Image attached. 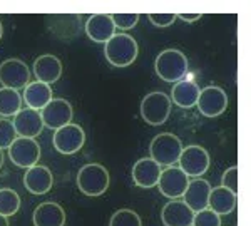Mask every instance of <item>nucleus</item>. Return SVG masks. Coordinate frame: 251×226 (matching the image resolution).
<instances>
[{
    "instance_id": "f257e3e1",
    "label": "nucleus",
    "mask_w": 251,
    "mask_h": 226,
    "mask_svg": "<svg viewBox=\"0 0 251 226\" xmlns=\"http://www.w3.org/2000/svg\"><path fill=\"white\" fill-rule=\"evenodd\" d=\"M104 54L114 67H127L137 59L139 47H137V42L131 35L114 34L106 42Z\"/></svg>"
},
{
    "instance_id": "f03ea898",
    "label": "nucleus",
    "mask_w": 251,
    "mask_h": 226,
    "mask_svg": "<svg viewBox=\"0 0 251 226\" xmlns=\"http://www.w3.org/2000/svg\"><path fill=\"white\" fill-rule=\"evenodd\" d=\"M156 74L164 82H179L189 69L186 55L177 49H166L156 57Z\"/></svg>"
},
{
    "instance_id": "7ed1b4c3",
    "label": "nucleus",
    "mask_w": 251,
    "mask_h": 226,
    "mask_svg": "<svg viewBox=\"0 0 251 226\" xmlns=\"http://www.w3.org/2000/svg\"><path fill=\"white\" fill-rule=\"evenodd\" d=\"M111 177L102 164H86L77 173V186L86 196H100L107 191Z\"/></svg>"
},
{
    "instance_id": "20e7f679",
    "label": "nucleus",
    "mask_w": 251,
    "mask_h": 226,
    "mask_svg": "<svg viewBox=\"0 0 251 226\" xmlns=\"http://www.w3.org/2000/svg\"><path fill=\"white\" fill-rule=\"evenodd\" d=\"M183 151V144L177 136L171 134V132H163L157 134L154 139L151 141L149 146V152H151V159H154L159 166H173L181 156Z\"/></svg>"
},
{
    "instance_id": "39448f33",
    "label": "nucleus",
    "mask_w": 251,
    "mask_h": 226,
    "mask_svg": "<svg viewBox=\"0 0 251 226\" xmlns=\"http://www.w3.org/2000/svg\"><path fill=\"white\" fill-rule=\"evenodd\" d=\"M171 114V99L164 92H149L141 102V116L151 126H161Z\"/></svg>"
},
{
    "instance_id": "423d86ee",
    "label": "nucleus",
    "mask_w": 251,
    "mask_h": 226,
    "mask_svg": "<svg viewBox=\"0 0 251 226\" xmlns=\"http://www.w3.org/2000/svg\"><path fill=\"white\" fill-rule=\"evenodd\" d=\"M177 163H179V168L183 169V173L188 177H198L208 171L209 154L204 148L193 144V146L183 148Z\"/></svg>"
},
{
    "instance_id": "0eeeda50",
    "label": "nucleus",
    "mask_w": 251,
    "mask_h": 226,
    "mask_svg": "<svg viewBox=\"0 0 251 226\" xmlns=\"http://www.w3.org/2000/svg\"><path fill=\"white\" fill-rule=\"evenodd\" d=\"M196 106L206 118H218L228 107V94L218 86H208L200 91Z\"/></svg>"
},
{
    "instance_id": "6e6552de",
    "label": "nucleus",
    "mask_w": 251,
    "mask_h": 226,
    "mask_svg": "<svg viewBox=\"0 0 251 226\" xmlns=\"http://www.w3.org/2000/svg\"><path fill=\"white\" fill-rule=\"evenodd\" d=\"M30 79V71L27 64L20 59H7L0 64V84L7 89L27 87Z\"/></svg>"
},
{
    "instance_id": "1a4fd4ad",
    "label": "nucleus",
    "mask_w": 251,
    "mask_h": 226,
    "mask_svg": "<svg viewBox=\"0 0 251 226\" xmlns=\"http://www.w3.org/2000/svg\"><path fill=\"white\" fill-rule=\"evenodd\" d=\"M9 156L12 163L19 168H32L40 159V146L35 139L17 138L9 148Z\"/></svg>"
},
{
    "instance_id": "9d476101",
    "label": "nucleus",
    "mask_w": 251,
    "mask_h": 226,
    "mask_svg": "<svg viewBox=\"0 0 251 226\" xmlns=\"http://www.w3.org/2000/svg\"><path fill=\"white\" fill-rule=\"evenodd\" d=\"M86 143V132L79 124H67L54 132V148L62 154H74Z\"/></svg>"
},
{
    "instance_id": "9b49d317",
    "label": "nucleus",
    "mask_w": 251,
    "mask_h": 226,
    "mask_svg": "<svg viewBox=\"0 0 251 226\" xmlns=\"http://www.w3.org/2000/svg\"><path fill=\"white\" fill-rule=\"evenodd\" d=\"M188 184L189 177L184 175L183 169L176 166H169L168 169L161 171L159 181H157V188H159L161 195L171 198V200H177L183 196Z\"/></svg>"
},
{
    "instance_id": "f8f14e48",
    "label": "nucleus",
    "mask_w": 251,
    "mask_h": 226,
    "mask_svg": "<svg viewBox=\"0 0 251 226\" xmlns=\"http://www.w3.org/2000/svg\"><path fill=\"white\" fill-rule=\"evenodd\" d=\"M72 114H74V112H72V106L66 99H52L50 102L40 111L44 126L55 129V131L67 126V124H71Z\"/></svg>"
},
{
    "instance_id": "ddd939ff",
    "label": "nucleus",
    "mask_w": 251,
    "mask_h": 226,
    "mask_svg": "<svg viewBox=\"0 0 251 226\" xmlns=\"http://www.w3.org/2000/svg\"><path fill=\"white\" fill-rule=\"evenodd\" d=\"M14 127L15 132L19 134V138H37L44 129V121L39 111L27 107V109H20L14 118Z\"/></svg>"
},
{
    "instance_id": "4468645a",
    "label": "nucleus",
    "mask_w": 251,
    "mask_h": 226,
    "mask_svg": "<svg viewBox=\"0 0 251 226\" xmlns=\"http://www.w3.org/2000/svg\"><path fill=\"white\" fill-rule=\"evenodd\" d=\"M24 184L32 195H46L54 184V176L49 168L42 166V164H35L27 169L25 176H24Z\"/></svg>"
},
{
    "instance_id": "2eb2a0df",
    "label": "nucleus",
    "mask_w": 251,
    "mask_h": 226,
    "mask_svg": "<svg viewBox=\"0 0 251 226\" xmlns=\"http://www.w3.org/2000/svg\"><path fill=\"white\" fill-rule=\"evenodd\" d=\"M161 176V166L151 157H143L132 166V179L139 188H154Z\"/></svg>"
},
{
    "instance_id": "dca6fc26",
    "label": "nucleus",
    "mask_w": 251,
    "mask_h": 226,
    "mask_svg": "<svg viewBox=\"0 0 251 226\" xmlns=\"http://www.w3.org/2000/svg\"><path fill=\"white\" fill-rule=\"evenodd\" d=\"M194 211L191 208L179 200H173L164 204L163 213H161V220L164 226H191L193 225Z\"/></svg>"
},
{
    "instance_id": "f3484780",
    "label": "nucleus",
    "mask_w": 251,
    "mask_h": 226,
    "mask_svg": "<svg viewBox=\"0 0 251 226\" xmlns=\"http://www.w3.org/2000/svg\"><path fill=\"white\" fill-rule=\"evenodd\" d=\"M86 34L89 39L94 42H104L106 44L112 35L116 34V25L112 22L109 14H96L91 15L86 22Z\"/></svg>"
},
{
    "instance_id": "a211bd4d",
    "label": "nucleus",
    "mask_w": 251,
    "mask_h": 226,
    "mask_svg": "<svg viewBox=\"0 0 251 226\" xmlns=\"http://www.w3.org/2000/svg\"><path fill=\"white\" fill-rule=\"evenodd\" d=\"M34 74L39 79V82L50 86V84L57 82L62 75V62L55 55H40L34 62Z\"/></svg>"
},
{
    "instance_id": "6ab92c4d",
    "label": "nucleus",
    "mask_w": 251,
    "mask_h": 226,
    "mask_svg": "<svg viewBox=\"0 0 251 226\" xmlns=\"http://www.w3.org/2000/svg\"><path fill=\"white\" fill-rule=\"evenodd\" d=\"M211 184L206 179H194L188 184L184 191V203L191 208V211L198 213L201 209L208 208V200H209V193H211Z\"/></svg>"
},
{
    "instance_id": "aec40b11",
    "label": "nucleus",
    "mask_w": 251,
    "mask_h": 226,
    "mask_svg": "<svg viewBox=\"0 0 251 226\" xmlns=\"http://www.w3.org/2000/svg\"><path fill=\"white\" fill-rule=\"evenodd\" d=\"M35 226H64L66 225V211L57 203H42L34 211Z\"/></svg>"
},
{
    "instance_id": "412c9836",
    "label": "nucleus",
    "mask_w": 251,
    "mask_h": 226,
    "mask_svg": "<svg viewBox=\"0 0 251 226\" xmlns=\"http://www.w3.org/2000/svg\"><path fill=\"white\" fill-rule=\"evenodd\" d=\"M200 91V86L194 80H179L174 84L171 91V100L183 109H191L193 106H196Z\"/></svg>"
},
{
    "instance_id": "4be33fe9",
    "label": "nucleus",
    "mask_w": 251,
    "mask_h": 226,
    "mask_svg": "<svg viewBox=\"0 0 251 226\" xmlns=\"http://www.w3.org/2000/svg\"><path fill=\"white\" fill-rule=\"evenodd\" d=\"M24 100H25L27 107L34 109V111H42L52 100V89L49 84L44 82H29L24 91Z\"/></svg>"
},
{
    "instance_id": "5701e85b",
    "label": "nucleus",
    "mask_w": 251,
    "mask_h": 226,
    "mask_svg": "<svg viewBox=\"0 0 251 226\" xmlns=\"http://www.w3.org/2000/svg\"><path fill=\"white\" fill-rule=\"evenodd\" d=\"M208 206L211 211H214L220 216L229 215V213H233V209L236 208V195L223 186L214 188L211 189V193H209Z\"/></svg>"
},
{
    "instance_id": "b1692460",
    "label": "nucleus",
    "mask_w": 251,
    "mask_h": 226,
    "mask_svg": "<svg viewBox=\"0 0 251 226\" xmlns=\"http://www.w3.org/2000/svg\"><path fill=\"white\" fill-rule=\"evenodd\" d=\"M22 107V98L15 89L0 87V116L10 118L15 116Z\"/></svg>"
},
{
    "instance_id": "393cba45",
    "label": "nucleus",
    "mask_w": 251,
    "mask_h": 226,
    "mask_svg": "<svg viewBox=\"0 0 251 226\" xmlns=\"http://www.w3.org/2000/svg\"><path fill=\"white\" fill-rule=\"evenodd\" d=\"M20 208V196L17 191L10 188L0 189V215L3 216H12L19 211Z\"/></svg>"
},
{
    "instance_id": "a878e982",
    "label": "nucleus",
    "mask_w": 251,
    "mask_h": 226,
    "mask_svg": "<svg viewBox=\"0 0 251 226\" xmlns=\"http://www.w3.org/2000/svg\"><path fill=\"white\" fill-rule=\"evenodd\" d=\"M109 226H143V221L132 209H117L111 216Z\"/></svg>"
},
{
    "instance_id": "bb28decb",
    "label": "nucleus",
    "mask_w": 251,
    "mask_h": 226,
    "mask_svg": "<svg viewBox=\"0 0 251 226\" xmlns=\"http://www.w3.org/2000/svg\"><path fill=\"white\" fill-rule=\"evenodd\" d=\"M191 226H221V218L209 208L194 213Z\"/></svg>"
},
{
    "instance_id": "cd10ccee",
    "label": "nucleus",
    "mask_w": 251,
    "mask_h": 226,
    "mask_svg": "<svg viewBox=\"0 0 251 226\" xmlns=\"http://www.w3.org/2000/svg\"><path fill=\"white\" fill-rule=\"evenodd\" d=\"M15 136V127H14V123L9 119H0V149H9L10 144L14 143Z\"/></svg>"
},
{
    "instance_id": "c85d7f7f",
    "label": "nucleus",
    "mask_w": 251,
    "mask_h": 226,
    "mask_svg": "<svg viewBox=\"0 0 251 226\" xmlns=\"http://www.w3.org/2000/svg\"><path fill=\"white\" fill-rule=\"evenodd\" d=\"M141 15L137 12H126V14H112L111 19L114 22L116 29H121V30H129L137 24Z\"/></svg>"
},
{
    "instance_id": "c756f323",
    "label": "nucleus",
    "mask_w": 251,
    "mask_h": 226,
    "mask_svg": "<svg viewBox=\"0 0 251 226\" xmlns=\"http://www.w3.org/2000/svg\"><path fill=\"white\" fill-rule=\"evenodd\" d=\"M148 19L152 22V25L156 27H169L174 24V20H176V14H173V12H154V14H149Z\"/></svg>"
},
{
    "instance_id": "7c9ffc66",
    "label": "nucleus",
    "mask_w": 251,
    "mask_h": 226,
    "mask_svg": "<svg viewBox=\"0 0 251 226\" xmlns=\"http://www.w3.org/2000/svg\"><path fill=\"white\" fill-rule=\"evenodd\" d=\"M221 186L229 189V191L236 195V191H238V168L236 166L226 169L225 175L221 177Z\"/></svg>"
},
{
    "instance_id": "2f4dec72",
    "label": "nucleus",
    "mask_w": 251,
    "mask_h": 226,
    "mask_svg": "<svg viewBox=\"0 0 251 226\" xmlns=\"http://www.w3.org/2000/svg\"><path fill=\"white\" fill-rule=\"evenodd\" d=\"M176 17H179L181 20H184V22H194V20L201 19V14H179V15H176Z\"/></svg>"
},
{
    "instance_id": "473e14b6",
    "label": "nucleus",
    "mask_w": 251,
    "mask_h": 226,
    "mask_svg": "<svg viewBox=\"0 0 251 226\" xmlns=\"http://www.w3.org/2000/svg\"><path fill=\"white\" fill-rule=\"evenodd\" d=\"M0 226H9V220H7V216L0 215Z\"/></svg>"
},
{
    "instance_id": "72a5a7b5",
    "label": "nucleus",
    "mask_w": 251,
    "mask_h": 226,
    "mask_svg": "<svg viewBox=\"0 0 251 226\" xmlns=\"http://www.w3.org/2000/svg\"><path fill=\"white\" fill-rule=\"evenodd\" d=\"M2 164H3V152H2V149H0V168H2Z\"/></svg>"
},
{
    "instance_id": "f704fd0d",
    "label": "nucleus",
    "mask_w": 251,
    "mask_h": 226,
    "mask_svg": "<svg viewBox=\"0 0 251 226\" xmlns=\"http://www.w3.org/2000/svg\"><path fill=\"white\" fill-rule=\"evenodd\" d=\"M2 35H3V27H2V22H0V39H2Z\"/></svg>"
}]
</instances>
